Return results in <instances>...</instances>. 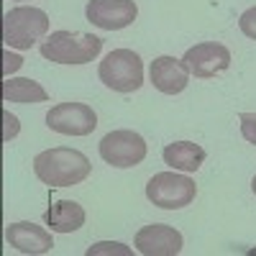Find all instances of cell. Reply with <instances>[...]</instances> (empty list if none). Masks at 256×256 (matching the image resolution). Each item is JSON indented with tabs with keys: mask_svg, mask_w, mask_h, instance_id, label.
I'll return each instance as SVG.
<instances>
[{
	"mask_svg": "<svg viewBox=\"0 0 256 256\" xmlns=\"http://www.w3.org/2000/svg\"><path fill=\"white\" fill-rule=\"evenodd\" d=\"M90 159L77 148H46V152L36 154L34 159V172L36 177L49 184V187H72L80 184L82 180L90 177Z\"/></svg>",
	"mask_w": 256,
	"mask_h": 256,
	"instance_id": "obj_1",
	"label": "cell"
},
{
	"mask_svg": "<svg viewBox=\"0 0 256 256\" xmlns=\"http://www.w3.org/2000/svg\"><path fill=\"white\" fill-rule=\"evenodd\" d=\"M102 49V38L82 31H54L46 41H41V56L56 64H88Z\"/></svg>",
	"mask_w": 256,
	"mask_h": 256,
	"instance_id": "obj_2",
	"label": "cell"
},
{
	"mask_svg": "<svg viewBox=\"0 0 256 256\" xmlns=\"http://www.w3.org/2000/svg\"><path fill=\"white\" fill-rule=\"evenodd\" d=\"M49 31V16L34 6H18L3 16V44L8 49H31Z\"/></svg>",
	"mask_w": 256,
	"mask_h": 256,
	"instance_id": "obj_3",
	"label": "cell"
},
{
	"mask_svg": "<svg viewBox=\"0 0 256 256\" xmlns=\"http://www.w3.org/2000/svg\"><path fill=\"white\" fill-rule=\"evenodd\" d=\"M105 88L116 92H134L144 84V62L134 49H113L98 70Z\"/></svg>",
	"mask_w": 256,
	"mask_h": 256,
	"instance_id": "obj_4",
	"label": "cell"
},
{
	"mask_svg": "<svg viewBox=\"0 0 256 256\" xmlns=\"http://www.w3.org/2000/svg\"><path fill=\"white\" fill-rule=\"evenodd\" d=\"M195 182L187 174H177V169L174 172H159L146 184V198L162 210H180L195 200Z\"/></svg>",
	"mask_w": 256,
	"mask_h": 256,
	"instance_id": "obj_5",
	"label": "cell"
},
{
	"mask_svg": "<svg viewBox=\"0 0 256 256\" xmlns=\"http://www.w3.org/2000/svg\"><path fill=\"white\" fill-rule=\"evenodd\" d=\"M100 156L105 164L128 169L146 159V141L136 131H110L100 141Z\"/></svg>",
	"mask_w": 256,
	"mask_h": 256,
	"instance_id": "obj_6",
	"label": "cell"
},
{
	"mask_svg": "<svg viewBox=\"0 0 256 256\" xmlns=\"http://www.w3.org/2000/svg\"><path fill=\"white\" fill-rule=\"evenodd\" d=\"M46 126L64 136H90L98 126V113L84 102H59L46 113Z\"/></svg>",
	"mask_w": 256,
	"mask_h": 256,
	"instance_id": "obj_7",
	"label": "cell"
},
{
	"mask_svg": "<svg viewBox=\"0 0 256 256\" xmlns=\"http://www.w3.org/2000/svg\"><path fill=\"white\" fill-rule=\"evenodd\" d=\"M182 64L190 70V74L208 80L230 67V52L228 46L218 44V41H202V44H195L192 49L184 52Z\"/></svg>",
	"mask_w": 256,
	"mask_h": 256,
	"instance_id": "obj_8",
	"label": "cell"
},
{
	"mask_svg": "<svg viewBox=\"0 0 256 256\" xmlns=\"http://www.w3.org/2000/svg\"><path fill=\"white\" fill-rule=\"evenodd\" d=\"M84 13L90 24L102 31H120L136 20L138 8L134 0H90Z\"/></svg>",
	"mask_w": 256,
	"mask_h": 256,
	"instance_id": "obj_9",
	"label": "cell"
},
{
	"mask_svg": "<svg viewBox=\"0 0 256 256\" xmlns=\"http://www.w3.org/2000/svg\"><path fill=\"white\" fill-rule=\"evenodd\" d=\"M134 246L144 256H177L184 246V238H182V233L172 226L152 223V226H144L136 233Z\"/></svg>",
	"mask_w": 256,
	"mask_h": 256,
	"instance_id": "obj_10",
	"label": "cell"
},
{
	"mask_svg": "<svg viewBox=\"0 0 256 256\" xmlns=\"http://www.w3.org/2000/svg\"><path fill=\"white\" fill-rule=\"evenodd\" d=\"M154 88L164 95H177L190 84V70L182 64V59L174 56H156L148 67Z\"/></svg>",
	"mask_w": 256,
	"mask_h": 256,
	"instance_id": "obj_11",
	"label": "cell"
},
{
	"mask_svg": "<svg viewBox=\"0 0 256 256\" xmlns=\"http://www.w3.org/2000/svg\"><path fill=\"white\" fill-rule=\"evenodd\" d=\"M6 241L18 248L20 254H46L52 251L54 246V238H52V230L46 228H41L36 223H26V220H20V223H10L6 228Z\"/></svg>",
	"mask_w": 256,
	"mask_h": 256,
	"instance_id": "obj_12",
	"label": "cell"
},
{
	"mask_svg": "<svg viewBox=\"0 0 256 256\" xmlns=\"http://www.w3.org/2000/svg\"><path fill=\"white\" fill-rule=\"evenodd\" d=\"M164 164H169L172 169H177V172H198V169L202 166L205 162V148L192 144V141H174V144H166L164 146Z\"/></svg>",
	"mask_w": 256,
	"mask_h": 256,
	"instance_id": "obj_13",
	"label": "cell"
},
{
	"mask_svg": "<svg viewBox=\"0 0 256 256\" xmlns=\"http://www.w3.org/2000/svg\"><path fill=\"white\" fill-rule=\"evenodd\" d=\"M46 226L54 233H72L84 223V208L74 200H56L44 216Z\"/></svg>",
	"mask_w": 256,
	"mask_h": 256,
	"instance_id": "obj_14",
	"label": "cell"
},
{
	"mask_svg": "<svg viewBox=\"0 0 256 256\" xmlns=\"http://www.w3.org/2000/svg\"><path fill=\"white\" fill-rule=\"evenodd\" d=\"M46 90L41 88L38 82L26 80V77H6L3 82V100L6 102H20V105H28V102H46Z\"/></svg>",
	"mask_w": 256,
	"mask_h": 256,
	"instance_id": "obj_15",
	"label": "cell"
},
{
	"mask_svg": "<svg viewBox=\"0 0 256 256\" xmlns=\"http://www.w3.org/2000/svg\"><path fill=\"white\" fill-rule=\"evenodd\" d=\"M100 254H113V256H131V248L118 244V241H100L88 248V256H100Z\"/></svg>",
	"mask_w": 256,
	"mask_h": 256,
	"instance_id": "obj_16",
	"label": "cell"
},
{
	"mask_svg": "<svg viewBox=\"0 0 256 256\" xmlns=\"http://www.w3.org/2000/svg\"><path fill=\"white\" fill-rule=\"evenodd\" d=\"M238 120H241V134H244V138L256 146V113H241Z\"/></svg>",
	"mask_w": 256,
	"mask_h": 256,
	"instance_id": "obj_17",
	"label": "cell"
},
{
	"mask_svg": "<svg viewBox=\"0 0 256 256\" xmlns=\"http://www.w3.org/2000/svg\"><path fill=\"white\" fill-rule=\"evenodd\" d=\"M238 26H241V31H244L248 38H254V41H256V6H254V8H248L246 13H241Z\"/></svg>",
	"mask_w": 256,
	"mask_h": 256,
	"instance_id": "obj_18",
	"label": "cell"
},
{
	"mask_svg": "<svg viewBox=\"0 0 256 256\" xmlns=\"http://www.w3.org/2000/svg\"><path fill=\"white\" fill-rule=\"evenodd\" d=\"M20 67H24V59H20L18 54H13L10 49H6V52H3V74L10 77V74L18 72Z\"/></svg>",
	"mask_w": 256,
	"mask_h": 256,
	"instance_id": "obj_19",
	"label": "cell"
},
{
	"mask_svg": "<svg viewBox=\"0 0 256 256\" xmlns=\"http://www.w3.org/2000/svg\"><path fill=\"white\" fill-rule=\"evenodd\" d=\"M3 123H6L3 141H10L13 136H18V118H16V116H10L8 110H3Z\"/></svg>",
	"mask_w": 256,
	"mask_h": 256,
	"instance_id": "obj_20",
	"label": "cell"
},
{
	"mask_svg": "<svg viewBox=\"0 0 256 256\" xmlns=\"http://www.w3.org/2000/svg\"><path fill=\"white\" fill-rule=\"evenodd\" d=\"M251 190H254V195H256V177L251 180Z\"/></svg>",
	"mask_w": 256,
	"mask_h": 256,
	"instance_id": "obj_21",
	"label": "cell"
}]
</instances>
